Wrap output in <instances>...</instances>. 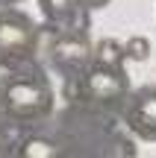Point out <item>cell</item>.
I'll list each match as a JSON object with an SVG mask.
<instances>
[{"mask_svg":"<svg viewBox=\"0 0 156 158\" xmlns=\"http://www.w3.org/2000/svg\"><path fill=\"white\" fill-rule=\"evenodd\" d=\"M62 158H136V147L121 129L112 111L77 106L65 111L59 135L53 138Z\"/></svg>","mask_w":156,"mask_h":158,"instance_id":"1","label":"cell"},{"mask_svg":"<svg viewBox=\"0 0 156 158\" xmlns=\"http://www.w3.org/2000/svg\"><path fill=\"white\" fill-rule=\"evenodd\" d=\"M53 111V88L38 68L29 62L9 68L0 76V123L9 126H35Z\"/></svg>","mask_w":156,"mask_h":158,"instance_id":"2","label":"cell"},{"mask_svg":"<svg viewBox=\"0 0 156 158\" xmlns=\"http://www.w3.org/2000/svg\"><path fill=\"white\" fill-rule=\"evenodd\" d=\"M130 79L124 73V68H112V64L88 62L77 76L68 79L65 85V97L77 106L100 108V111L118 114L130 94Z\"/></svg>","mask_w":156,"mask_h":158,"instance_id":"3","label":"cell"},{"mask_svg":"<svg viewBox=\"0 0 156 158\" xmlns=\"http://www.w3.org/2000/svg\"><path fill=\"white\" fill-rule=\"evenodd\" d=\"M38 47V27L24 12L0 9V68L9 70L29 62Z\"/></svg>","mask_w":156,"mask_h":158,"instance_id":"4","label":"cell"},{"mask_svg":"<svg viewBox=\"0 0 156 158\" xmlns=\"http://www.w3.org/2000/svg\"><path fill=\"white\" fill-rule=\"evenodd\" d=\"M121 120L139 141L156 143V85H141L130 91L121 106Z\"/></svg>","mask_w":156,"mask_h":158,"instance_id":"5","label":"cell"},{"mask_svg":"<svg viewBox=\"0 0 156 158\" xmlns=\"http://www.w3.org/2000/svg\"><path fill=\"white\" fill-rule=\"evenodd\" d=\"M38 9L53 35H86L88 9L80 0H38Z\"/></svg>","mask_w":156,"mask_h":158,"instance_id":"6","label":"cell"},{"mask_svg":"<svg viewBox=\"0 0 156 158\" xmlns=\"http://www.w3.org/2000/svg\"><path fill=\"white\" fill-rule=\"evenodd\" d=\"M91 53H94V47L88 44L86 35H56L50 56H53V64L71 79L91 62Z\"/></svg>","mask_w":156,"mask_h":158,"instance_id":"7","label":"cell"},{"mask_svg":"<svg viewBox=\"0 0 156 158\" xmlns=\"http://www.w3.org/2000/svg\"><path fill=\"white\" fill-rule=\"evenodd\" d=\"M15 158H62L50 135H24L15 143Z\"/></svg>","mask_w":156,"mask_h":158,"instance_id":"8","label":"cell"},{"mask_svg":"<svg viewBox=\"0 0 156 158\" xmlns=\"http://www.w3.org/2000/svg\"><path fill=\"white\" fill-rule=\"evenodd\" d=\"M124 44H118L115 38H103L94 44V53H91V62H100V64H112V68H124Z\"/></svg>","mask_w":156,"mask_h":158,"instance_id":"9","label":"cell"},{"mask_svg":"<svg viewBox=\"0 0 156 158\" xmlns=\"http://www.w3.org/2000/svg\"><path fill=\"white\" fill-rule=\"evenodd\" d=\"M124 53H127V59H136V62H145L147 56H150V41L145 38V35H133V38L124 44Z\"/></svg>","mask_w":156,"mask_h":158,"instance_id":"10","label":"cell"},{"mask_svg":"<svg viewBox=\"0 0 156 158\" xmlns=\"http://www.w3.org/2000/svg\"><path fill=\"white\" fill-rule=\"evenodd\" d=\"M6 147H9V132H6V126L0 123V155L6 152Z\"/></svg>","mask_w":156,"mask_h":158,"instance_id":"11","label":"cell"},{"mask_svg":"<svg viewBox=\"0 0 156 158\" xmlns=\"http://www.w3.org/2000/svg\"><path fill=\"white\" fill-rule=\"evenodd\" d=\"M80 3L86 6L88 12H91V9H100V6H106V3H109V0H80Z\"/></svg>","mask_w":156,"mask_h":158,"instance_id":"12","label":"cell"},{"mask_svg":"<svg viewBox=\"0 0 156 158\" xmlns=\"http://www.w3.org/2000/svg\"><path fill=\"white\" fill-rule=\"evenodd\" d=\"M21 0H0V9H12V6H18Z\"/></svg>","mask_w":156,"mask_h":158,"instance_id":"13","label":"cell"},{"mask_svg":"<svg viewBox=\"0 0 156 158\" xmlns=\"http://www.w3.org/2000/svg\"><path fill=\"white\" fill-rule=\"evenodd\" d=\"M0 70H3V68H0Z\"/></svg>","mask_w":156,"mask_h":158,"instance_id":"14","label":"cell"}]
</instances>
